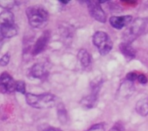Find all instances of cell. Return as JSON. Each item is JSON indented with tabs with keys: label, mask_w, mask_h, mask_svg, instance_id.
Segmentation results:
<instances>
[{
	"label": "cell",
	"mask_w": 148,
	"mask_h": 131,
	"mask_svg": "<svg viewBox=\"0 0 148 131\" xmlns=\"http://www.w3.org/2000/svg\"><path fill=\"white\" fill-rule=\"evenodd\" d=\"M108 131H124V127H123V125L121 124L116 123Z\"/></svg>",
	"instance_id": "603a6c76"
},
{
	"label": "cell",
	"mask_w": 148,
	"mask_h": 131,
	"mask_svg": "<svg viewBox=\"0 0 148 131\" xmlns=\"http://www.w3.org/2000/svg\"><path fill=\"white\" fill-rule=\"evenodd\" d=\"M134 89L135 88L133 84V82L126 80L120 85L118 93H117V97L119 99H123V100L127 99L133 94Z\"/></svg>",
	"instance_id": "ba28073f"
},
{
	"label": "cell",
	"mask_w": 148,
	"mask_h": 131,
	"mask_svg": "<svg viewBox=\"0 0 148 131\" xmlns=\"http://www.w3.org/2000/svg\"><path fill=\"white\" fill-rule=\"evenodd\" d=\"M14 1H0V7L5 10H9L10 9L12 8L13 6L14 5Z\"/></svg>",
	"instance_id": "ffe728a7"
},
{
	"label": "cell",
	"mask_w": 148,
	"mask_h": 131,
	"mask_svg": "<svg viewBox=\"0 0 148 131\" xmlns=\"http://www.w3.org/2000/svg\"><path fill=\"white\" fill-rule=\"evenodd\" d=\"M10 55L9 53H5L2 57L0 58V66H6L10 62Z\"/></svg>",
	"instance_id": "44dd1931"
},
{
	"label": "cell",
	"mask_w": 148,
	"mask_h": 131,
	"mask_svg": "<svg viewBox=\"0 0 148 131\" xmlns=\"http://www.w3.org/2000/svg\"><path fill=\"white\" fill-rule=\"evenodd\" d=\"M148 28V19L138 17L133 20L124 33V42L131 44L137 37L144 34Z\"/></svg>",
	"instance_id": "7a4b0ae2"
},
{
	"label": "cell",
	"mask_w": 148,
	"mask_h": 131,
	"mask_svg": "<svg viewBox=\"0 0 148 131\" xmlns=\"http://www.w3.org/2000/svg\"><path fill=\"white\" fill-rule=\"evenodd\" d=\"M43 131H62V130L61 129H59V128H53V127H47V128H45Z\"/></svg>",
	"instance_id": "d4e9b609"
},
{
	"label": "cell",
	"mask_w": 148,
	"mask_h": 131,
	"mask_svg": "<svg viewBox=\"0 0 148 131\" xmlns=\"http://www.w3.org/2000/svg\"><path fill=\"white\" fill-rule=\"evenodd\" d=\"M119 50L128 61H130L135 58L136 50L130 43L122 42L119 45Z\"/></svg>",
	"instance_id": "30bf717a"
},
{
	"label": "cell",
	"mask_w": 148,
	"mask_h": 131,
	"mask_svg": "<svg viewBox=\"0 0 148 131\" xmlns=\"http://www.w3.org/2000/svg\"><path fill=\"white\" fill-rule=\"evenodd\" d=\"M97 101H98V95L91 93L88 96L82 98L80 101V103L82 105V107H85L86 109H90V108L94 107L95 106Z\"/></svg>",
	"instance_id": "4fadbf2b"
},
{
	"label": "cell",
	"mask_w": 148,
	"mask_h": 131,
	"mask_svg": "<svg viewBox=\"0 0 148 131\" xmlns=\"http://www.w3.org/2000/svg\"><path fill=\"white\" fill-rule=\"evenodd\" d=\"M137 78H138V75L137 73H134V72H130L126 76V80L130 81L131 82H134L136 79H137Z\"/></svg>",
	"instance_id": "7402d4cb"
},
{
	"label": "cell",
	"mask_w": 148,
	"mask_h": 131,
	"mask_svg": "<svg viewBox=\"0 0 148 131\" xmlns=\"http://www.w3.org/2000/svg\"><path fill=\"white\" fill-rule=\"evenodd\" d=\"M77 58L80 62L81 65L83 67L87 68L90 65L91 63V56L90 54L88 52V50L82 48L78 51Z\"/></svg>",
	"instance_id": "7c38bea8"
},
{
	"label": "cell",
	"mask_w": 148,
	"mask_h": 131,
	"mask_svg": "<svg viewBox=\"0 0 148 131\" xmlns=\"http://www.w3.org/2000/svg\"><path fill=\"white\" fill-rule=\"evenodd\" d=\"M16 81L12 76L4 71L0 75V92L2 94H10L15 90Z\"/></svg>",
	"instance_id": "8992f818"
},
{
	"label": "cell",
	"mask_w": 148,
	"mask_h": 131,
	"mask_svg": "<svg viewBox=\"0 0 148 131\" xmlns=\"http://www.w3.org/2000/svg\"><path fill=\"white\" fill-rule=\"evenodd\" d=\"M106 127L104 123H97L93 125L92 126H91L90 128L88 130H87L86 131H105Z\"/></svg>",
	"instance_id": "d6986e66"
},
{
	"label": "cell",
	"mask_w": 148,
	"mask_h": 131,
	"mask_svg": "<svg viewBox=\"0 0 148 131\" xmlns=\"http://www.w3.org/2000/svg\"><path fill=\"white\" fill-rule=\"evenodd\" d=\"M0 33L2 37L11 38L17 34V26L14 24H0Z\"/></svg>",
	"instance_id": "8fae6325"
},
{
	"label": "cell",
	"mask_w": 148,
	"mask_h": 131,
	"mask_svg": "<svg viewBox=\"0 0 148 131\" xmlns=\"http://www.w3.org/2000/svg\"><path fill=\"white\" fill-rule=\"evenodd\" d=\"M88 11L92 17H93L96 21L101 23H105L106 22L107 17L105 12L101 7L99 1H86Z\"/></svg>",
	"instance_id": "5b68a950"
},
{
	"label": "cell",
	"mask_w": 148,
	"mask_h": 131,
	"mask_svg": "<svg viewBox=\"0 0 148 131\" xmlns=\"http://www.w3.org/2000/svg\"><path fill=\"white\" fill-rule=\"evenodd\" d=\"M92 43L101 56H106L112 50V40L110 36L103 31H97L93 35Z\"/></svg>",
	"instance_id": "277c9868"
},
{
	"label": "cell",
	"mask_w": 148,
	"mask_h": 131,
	"mask_svg": "<svg viewBox=\"0 0 148 131\" xmlns=\"http://www.w3.org/2000/svg\"><path fill=\"white\" fill-rule=\"evenodd\" d=\"M15 90L20 93L25 94V83L23 81H16Z\"/></svg>",
	"instance_id": "ac0fdd59"
},
{
	"label": "cell",
	"mask_w": 148,
	"mask_h": 131,
	"mask_svg": "<svg viewBox=\"0 0 148 131\" xmlns=\"http://www.w3.org/2000/svg\"><path fill=\"white\" fill-rule=\"evenodd\" d=\"M25 100L28 105L36 109H48L53 107L56 104V97L51 93H43L34 94L27 93Z\"/></svg>",
	"instance_id": "3957f363"
},
{
	"label": "cell",
	"mask_w": 148,
	"mask_h": 131,
	"mask_svg": "<svg viewBox=\"0 0 148 131\" xmlns=\"http://www.w3.org/2000/svg\"><path fill=\"white\" fill-rule=\"evenodd\" d=\"M25 12L29 24L34 28H43L49 21V13L41 6H30L26 9Z\"/></svg>",
	"instance_id": "6da1fadb"
},
{
	"label": "cell",
	"mask_w": 148,
	"mask_h": 131,
	"mask_svg": "<svg viewBox=\"0 0 148 131\" xmlns=\"http://www.w3.org/2000/svg\"><path fill=\"white\" fill-rule=\"evenodd\" d=\"M57 117L59 122L62 124H66L68 121V114L66 108L63 104L60 103L57 105Z\"/></svg>",
	"instance_id": "e0dca14e"
},
{
	"label": "cell",
	"mask_w": 148,
	"mask_h": 131,
	"mask_svg": "<svg viewBox=\"0 0 148 131\" xmlns=\"http://www.w3.org/2000/svg\"><path fill=\"white\" fill-rule=\"evenodd\" d=\"M50 37L51 33L49 30H46L43 32L33 45V47L32 48V55L35 56L42 53L47 47L48 43L50 40Z\"/></svg>",
	"instance_id": "52a82bcc"
},
{
	"label": "cell",
	"mask_w": 148,
	"mask_h": 131,
	"mask_svg": "<svg viewBox=\"0 0 148 131\" xmlns=\"http://www.w3.org/2000/svg\"><path fill=\"white\" fill-rule=\"evenodd\" d=\"M2 45H3L2 40H0V50H1V47H2Z\"/></svg>",
	"instance_id": "4316f807"
},
{
	"label": "cell",
	"mask_w": 148,
	"mask_h": 131,
	"mask_svg": "<svg viewBox=\"0 0 148 131\" xmlns=\"http://www.w3.org/2000/svg\"><path fill=\"white\" fill-rule=\"evenodd\" d=\"M136 111L141 116H147L148 115V99L145 98L139 100L136 104Z\"/></svg>",
	"instance_id": "9a60e30c"
},
{
	"label": "cell",
	"mask_w": 148,
	"mask_h": 131,
	"mask_svg": "<svg viewBox=\"0 0 148 131\" xmlns=\"http://www.w3.org/2000/svg\"><path fill=\"white\" fill-rule=\"evenodd\" d=\"M14 14L10 10H4L0 13V24H14Z\"/></svg>",
	"instance_id": "2e32d148"
},
{
	"label": "cell",
	"mask_w": 148,
	"mask_h": 131,
	"mask_svg": "<svg viewBox=\"0 0 148 131\" xmlns=\"http://www.w3.org/2000/svg\"><path fill=\"white\" fill-rule=\"evenodd\" d=\"M132 22V16H113L110 17L109 22L114 28L121 30Z\"/></svg>",
	"instance_id": "9c48e42d"
},
{
	"label": "cell",
	"mask_w": 148,
	"mask_h": 131,
	"mask_svg": "<svg viewBox=\"0 0 148 131\" xmlns=\"http://www.w3.org/2000/svg\"><path fill=\"white\" fill-rule=\"evenodd\" d=\"M137 80L142 84H146L148 81V79L147 76L144 74H140L138 76V78H137Z\"/></svg>",
	"instance_id": "cb8c5ba5"
},
{
	"label": "cell",
	"mask_w": 148,
	"mask_h": 131,
	"mask_svg": "<svg viewBox=\"0 0 148 131\" xmlns=\"http://www.w3.org/2000/svg\"><path fill=\"white\" fill-rule=\"evenodd\" d=\"M59 1H60L62 4H66L69 2V1H67V0H66V1H65V0H59Z\"/></svg>",
	"instance_id": "484cf974"
},
{
	"label": "cell",
	"mask_w": 148,
	"mask_h": 131,
	"mask_svg": "<svg viewBox=\"0 0 148 131\" xmlns=\"http://www.w3.org/2000/svg\"><path fill=\"white\" fill-rule=\"evenodd\" d=\"M30 73L36 79H41L46 74L45 66L41 63H36L32 66Z\"/></svg>",
	"instance_id": "5bb4252c"
}]
</instances>
